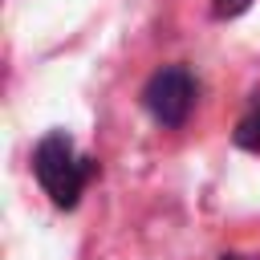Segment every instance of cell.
<instances>
[{"mask_svg":"<svg viewBox=\"0 0 260 260\" xmlns=\"http://www.w3.org/2000/svg\"><path fill=\"white\" fill-rule=\"evenodd\" d=\"M32 171H37V183L45 187V195L57 207H77V199H81V191L93 175V158H85L65 130H53L37 142Z\"/></svg>","mask_w":260,"mask_h":260,"instance_id":"cell-1","label":"cell"},{"mask_svg":"<svg viewBox=\"0 0 260 260\" xmlns=\"http://www.w3.org/2000/svg\"><path fill=\"white\" fill-rule=\"evenodd\" d=\"M195 93H199V85H195L191 69L167 65V69H158V73L146 81L142 106L150 110V118H154L158 126H171V130H175V126L187 122V114H191V106H195Z\"/></svg>","mask_w":260,"mask_h":260,"instance_id":"cell-2","label":"cell"},{"mask_svg":"<svg viewBox=\"0 0 260 260\" xmlns=\"http://www.w3.org/2000/svg\"><path fill=\"white\" fill-rule=\"evenodd\" d=\"M236 142H240L244 150H260V106L236 126Z\"/></svg>","mask_w":260,"mask_h":260,"instance_id":"cell-3","label":"cell"},{"mask_svg":"<svg viewBox=\"0 0 260 260\" xmlns=\"http://www.w3.org/2000/svg\"><path fill=\"white\" fill-rule=\"evenodd\" d=\"M248 4L252 0H215V16H240V12H248Z\"/></svg>","mask_w":260,"mask_h":260,"instance_id":"cell-4","label":"cell"},{"mask_svg":"<svg viewBox=\"0 0 260 260\" xmlns=\"http://www.w3.org/2000/svg\"><path fill=\"white\" fill-rule=\"evenodd\" d=\"M223 260H240V256H223Z\"/></svg>","mask_w":260,"mask_h":260,"instance_id":"cell-5","label":"cell"}]
</instances>
